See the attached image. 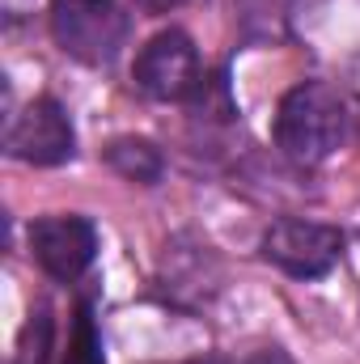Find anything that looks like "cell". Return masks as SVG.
Here are the masks:
<instances>
[{
	"instance_id": "cell-1",
	"label": "cell",
	"mask_w": 360,
	"mask_h": 364,
	"mask_svg": "<svg viewBox=\"0 0 360 364\" xmlns=\"http://www.w3.org/2000/svg\"><path fill=\"white\" fill-rule=\"evenodd\" d=\"M348 136V106L327 81H297L275 106V149L292 166H322Z\"/></svg>"
},
{
	"instance_id": "cell-2",
	"label": "cell",
	"mask_w": 360,
	"mask_h": 364,
	"mask_svg": "<svg viewBox=\"0 0 360 364\" xmlns=\"http://www.w3.org/2000/svg\"><path fill=\"white\" fill-rule=\"evenodd\" d=\"M51 34L64 55L106 68L123 55L132 17L119 0H51Z\"/></svg>"
},
{
	"instance_id": "cell-3",
	"label": "cell",
	"mask_w": 360,
	"mask_h": 364,
	"mask_svg": "<svg viewBox=\"0 0 360 364\" xmlns=\"http://www.w3.org/2000/svg\"><path fill=\"white\" fill-rule=\"evenodd\" d=\"M263 259L292 279H322L344 259V233L335 225L280 216L263 233Z\"/></svg>"
},
{
	"instance_id": "cell-4",
	"label": "cell",
	"mask_w": 360,
	"mask_h": 364,
	"mask_svg": "<svg viewBox=\"0 0 360 364\" xmlns=\"http://www.w3.org/2000/svg\"><path fill=\"white\" fill-rule=\"evenodd\" d=\"M132 77H136V90L144 97H153V102H191L195 93L203 90V81H208L195 43L182 30L153 34L140 47Z\"/></svg>"
},
{
	"instance_id": "cell-5",
	"label": "cell",
	"mask_w": 360,
	"mask_h": 364,
	"mask_svg": "<svg viewBox=\"0 0 360 364\" xmlns=\"http://www.w3.org/2000/svg\"><path fill=\"white\" fill-rule=\"evenodd\" d=\"M4 153L26 166H64L77 157V132L55 97H34L9 127Z\"/></svg>"
},
{
	"instance_id": "cell-6",
	"label": "cell",
	"mask_w": 360,
	"mask_h": 364,
	"mask_svg": "<svg viewBox=\"0 0 360 364\" xmlns=\"http://www.w3.org/2000/svg\"><path fill=\"white\" fill-rule=\"evenodd\" d=\"M30 255L55 284H73L97 259V229L90 216H38L30 225Z\"/></svg>"
},
{
	"instance_id": "cell-7",
	"label": "cell",
	"mask_w": 360,
	"mask_h": 364,
	"mask_svg": "<svg viewBox=\"0 0 360 364\" xmlns=\"http://www.w3.org/2000/svg\"><path fill=\"white\" fill-rule=\"evenodd\" d=\"M102 161L119 174V178L136 182V186H157L166 174V157L153 140L144 136H119L102 149Z\"/></svg>"
},
{
	"instance_id": "cell-8",
	"label": "cell",
	"mask_w": 360,
	"mask_h": 364,
	"mask_svg": "<svg viewBox=\"0 0 360 364\" xmlns=\"http://www.w3.org/2000/svg\"><path fill=\"white\" fill-rule=\"evenodd\" d=\"M64 364H106L102 360V339H97L90 305L77 309V331H73V339H68V360Z\"/></svg>"
},
{
	"instance_id": "cell-9",
	"label": "cell",
	"mask_w": 360,
	"mask_h": 364,
	"mask_svg": "<svg viewBox=\"0 0 360 364\" xmlns=\"http://www.w3.org/2000/svg\"><path fill=\"white\" fill-rule=\"evenodd\" d=\"M47 352H51V314L38 309V314H30V326H26L17 364H47Z\"/></svg>"
},
{
	"instance_id": "cell-10",
	"label": "cell",
	"mask_w": 360,
	"mask_h": 364,
	"mask_svg": "<svg viewBox=\"0 0 360 364\" xmlns=\"http://www.w3.org/2000/svg\"><path fill=\"white\" fill-rule=\"evenodd\" d=\"M242 364H297V360H292L284 348H259V352H250Z\"/></svg>"
},
{
	"instance_id": "cell-11",
	"label": "cell",
	"mask_w": 360,
	"mask_h": 364,
	"mask_svg": "<svg viewBox=\"0 0 360 364\" xmlns=\"http://www.w3.org/2000/svg\"><path fill=\"white\" fill-rule=\"evenodd\" d=\"M140 13H149V17H162V13H174L179 4H186V0H132Z\"/></svg>"
},
{
	"instance_id": "cell-12",
	"label": "cell",
	"mask_w": 360,
	"mask_h": 364,
	"mask_svg": "<svg viewBox=\"0 0 360 364\" xmlns=\"http://www.w3.org/2000/svg\"><path fill=\"white\" fill-rule=\"evenodd\" d=\"M271 9H284V0H250V17H271Z\"/></svg>"
},
{
	"instance_id": "cell-13",
	"label": "cell",
	"mask_w": 360,
	"mask_h": 364,
	"mask_svg": "<svg viewBox=\"0 0 360 364\" xmlns=\"http://www.w3.org/2000/svg\"><path fill=\"white\" fill-rule=\"evenodd\" d=\"M191 364H221V360H212V356H208V360H191Z\"/></svg>"
}]
</instances>
